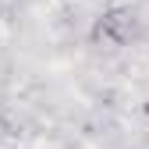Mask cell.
Returning a JSON list of instances; mask_svg holds the SVG:
<instances>
[{
  "label": "cell",
  "instance_id": "6da1fadb",
  "mask_svg": "<svg viewBox=\"0 0 149 149\" xmlns=\"http://www.w3.org/2000/svg\"><path fill=\"white\" fill-rule=\"evenodd\" d=\"M96 36L114 43V46H124L135 36V14L132 11H107L100 18V25H96Z\"/></svg>",
  "mask_w": 149,
  "mask_h": 149
}]
</instances>
